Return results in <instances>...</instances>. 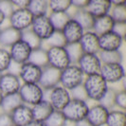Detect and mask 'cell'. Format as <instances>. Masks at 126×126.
<instances>
[{
	"mask_svg": "<svg viewBox=\"0 0 126 126\" xmlns=\"http://www.w3.org/2000/svg\"><path fill=\"white\" fill-rule=\"evenodd\" d=\"M64 47H65L66 52L68 54V57H69V60L70 62H71V63H77L78 60L80 59V57L83 54L79 43H76V44H67L65 45Z\"/></svg>",
	"mask_w": 126,
	"mask_h": 126,
	"instance_id": "obj_36",
	"label": "cell"
},
{
	"mask_svg": "<svg viewBox=\"0 0 126 126\" xmlns=\"http://www.w3.org/2000/svg\"><path fill=\"white\" fill-rule=\"evenodd\" d=\"M74 126H91V124L88 122V120H86V119H84V120H80V121H77L74 123Z\"/></svg>",
	"mask_w": 126,
	"mask_h": 126,
	"instance_id": "obj_46",
	"label": "cell"
},
{
	"mask_svg": "<svg viewBox=\"0 0 126 126\" xmlns=\"http://www.w3.org/2000/svg\"><path fill=\"white\" fill-rule=\"evenodd\" d=\"M47 63L58 70L64 69L66 66L71 64L68 54L64 47H48L47 48Z\"/></svg>",
	"mask_w": 126,
	"mask_h": 126,
	"instance_id": "obj_6",
	"label": "cell"
},
{
	"mask_svg": "<svg viewBox=\"0 0 126 126\" xmlns=\"http://www.w3.org/2000/svg\"><path fill=\"white\" fill-rule=\"evenodd\" d=\"M61 32L63 33L65 43L67 45L79 43L84 31L77 21H75L73 18H70Z\"/></svg>",
	"mask_w": 126,
	"mask_h": 126,
	"instance_id": "obj_18",
	"label": "cell"
},
{
	"mask_svg": "<svg viewBox=\"0 0 126 126\" xmlns=\"http://www.w3.org/2000/svg\"><path fill=\"white\" fill-rule=\"evenodd\" d=\"M60 70L47 65L42 68V73L39 80V85L45 91H49L52 88L60 85Z\"/></svg>",
	"mask_w": 126,
	"mask_h": 126,
	"instance_id": "obj_11",
	"label": "cell"
},
{
	"mask_svg": "<svg viewBox=\"0 0 126 126\" xmlns=\"http://www.w3.org/2000/svg\"><path fill=\"white\" fill-rule=\"evenodd\" d=\"M70 95H71V99H75V100H81V101H88L87 97L85 94V91L83 89V86L80 85L76 88L70 90Z\"/></svg>",
	"mask_w": 126,
	"mask_h": 126,
	"instance_id": "obj_41",
	"label": "cell"
},
{
	"mask_svg": "<svg viewBox=\"0 0 126 126\" xmlns=\"http://www.w3.org/2000/svg\"><path fill=\"white\" fill-rule=\"evenodd\" d=\"M10 115H11L13 125L30 126L34 121L32 107L24 103H22L18 107L15 108Z\"/></svg>",
	"mask_w": 126,
	"mask_h": 126,
	"instance_id": "obj_16",
	"label": "cell"
},
{
	"mask_svg": "<svg viewBox=\"0 0 126 126\" xmlns=\"http://www.w3.org/2000/svg\"><path fill=\"white\" fill-rule=\"evenodd\" d=\"M79 45L82 50V53L89 54H98L100 52L99 46V35H97L92 31L84 32Z\"/></svg>",
	"mask_w": 126,
	"mask_h": 126,
	"instance_id": "obj_19",
	"label": "cell"
},
{
	"mask_svg": "<svg viewBox=\"0 0 126 126\" xmlns=\"http://www.w3.org/2000/svg\"><path fill=\"white\" fill-rule=\"evenodd\" d=\"M6 17H5V15L3 14V13L0 12V28H1V26L4 24V22L6 21Z\"/></svg>",
	"mask_w": 126,
	"mask_h": 126,
	"instance_id": "obj_48",
	"label": "cell"
},
{
	"mask_svg": "<svg viewBox=\"0 0 126 126\" xmlns=\"http://www.w3.org/2000/svg\"><path fill=\"white\" fill-rule=\"evenodd\" d=\"M115 26V22L110 14L102 15L100 17H96L92 28V32H94L97 35H102L104 33L112 32Z\"/></svg>",
	"mask_w": 126,
	"mask_h": 126,
	"instance_id": "obj_21",
	"label": "cell"
},
{
	"mask_svg": "<svg viewBox=\"0 0 126 126\" xmlns=\"http://www.w3.org/2000/svg\"><path fill=\"white\" fill-rule=\"evenodd\" d=\"M126 114L125 111L120 109H112L109 111L105 126H125Z\"/></svg>",
	"mask_w": 126,
	"mask_h": 126,
	"instance_id": "obj_27",
	"label": "cell"
},
{
	"mask_svg": "<svg viewBox=\"0 0 126 126\" xmlns=\"http://www.w3.org/2000/svg\"><path fill=\"white\" fill-rule=\"evenodd\" d=\"M109 111L110 110H108L106 107L97 102L89 106L86 120H88L91 126H104L106 123Z\"/></svg>",
	"mask_w": 126,
	"mask_h": 126,
	"instance_id": "obj_17",
	"label": "cell"
},
{
	"mask_svg": "<svg viewBox=\"0 0 126 126\" xmlns=\"http://www.w3.org/2000/svg\"><path fill=\"white\" fill-rule=\"evenodd\" d=\"M13 120L9 113H0V126H13Z\"/></svg>",
	"mask_w": 126,
	"mask_h": 126,
	"instance_id": "obj_42",
	"label": "cell"
},
{
	"mask_svg": "<svg viewBox=\"0 0 126 126\" xmlns=\"http://www.w3.org/2000/svg\"><path fill=\"white\" fill-rule=\"evenodd\" d=\"M80 69L82 71L83 75L90 76L95 74H100L102 63L100 60L98 54H89L83 53L76 63Z\"/></svg>",
	"mask_w": 126,
	"mask_h": 126,
	"instance_id": "obj_7",
	"label": "cell"
},
{
	"mask_svg": "<svg viewBox=\"0 0 126 126\" xmlns=\"http://www.w3.org/2000/svg\"><path fill=\"white\" fill-rule=\"evenodd\" d=\"M21 40H23L25 43L29 45L32 47V49H36V48H39V47H43V41L38 36H36L31 31V29L22 32Z\"/></svg>",
	"mask_w": 126,
	"mask_h": 126,
	"instance_id": "obj_34",
	"label": "cell"
},
{
	"mask_svg": "<svg viewBox=\"0 0 126 126\" xmlns=\"http://www.w3.org/2000/svg\"><path fill=\"white\" fill-rule=\"evenodd\" d=\"M13 11L14 7L12 3V0H0V12L5 15L7 19Z\"/></svg>",
	"mask_w": 126,
	"mask_h": 126,
	"instance_id": "obj_40",
	"label": "cell"
},
{
	"mask_svg": "<svg viewBox=\"0 0 126 126\" xmlns=\"http://www.w3.org/2000/svg\"><path fill=\"white\" fill-rule=\"evenodd\" d=\"M2 99H3V94L0 92V104H1V101H2Z\"/></svg>",
	"mask_w": 126,
	"mask_h": 126,
	"instance_id": "obj_49",
	"label": "cell"
},
{
	"mask_svg": "<svg viewBox=\"0 0 126 126\" xmlns=\"http://www.w3.org/2000/svg\"><path fill=\"white\" fill-rule=\"evenodd\" d=\"M88 2L89 0H71V7H73L75 10L86 9Z\"/></svg>",
	"mask_w": 126,
	"mask_h": 126,
	"instance_id": "obj_44",
	"label": "cell"
},
{
	"mask_svg": "<svg viewBox=\"0 0 126 126\" xmlns=\"http://www.w3.org/2000/svg\"><path fill=\"white\" fill-rule=\"evenodd\" d=\"M22 82L18 75L11 72L2 73L0 76V92L3 95L18 93Z\"/></svg>",
	"mask_w": 126,
	"mask_h": 126,
	"instance_id": "obj_14",
	"label": "cell"
},
{
	"mask_svg": "<svg viewBox=\"0 0 126 126\" xmlns=\"http://www.w3.org/2000/svg\"><path fill=\"white\" fill-rule=\"evenodd\" d=\"M31 31L43 42L47 40L52 35V33L55 32L47 15L33 17Z\"/></svg>",
	"mask_w": 126,
	"mask_h": 126,
	"instance_id": "obj_9",
	"label": "cell"
},
{
	"mask_svg": "<svg viewBox=\"0 0 126 126\" xmlns=\"http://www.w3.org/2000/svg\"><path fill=\"white\" fill-rule=\"evenodd\" d=\"M30 0H12L14 9H27Z\"/></svg>",
	"mask_w": 126,
	"mask_h": 126,
	"instance_id": "obj_45",
	"label": "cell"
},
{
	"mask_svg": "<svg viewBox=\"0 0 126 126\" xmlns=\"http://www.w3.org/2000/svg\"><path fill=\"white\" fill-rule=\"evenodd\" d=\"M33 17L47 15L48 13V1L47 0H30L27 8Z\"/></svg>",
	"mask_w": 126,
	"mask_h": 126,
	"instance_id": "obj_26",
	"label": "cell"
},
{
	"mask_svg": "<svg viewBox=\"0 0 126 126\" xmlns=\"http://www.w3.org/2000/svg\"><path fill=\"white\" fill-rule=\"evenodd\" d=\"M100 74L108 84L118 83L124 80L125 69L122 63H102Z\"/></svg>",
	"mask_w": 126,
	"mask_h": 126,
	"instance_id": "obj_8",
	"label": "cell"
},
{
	"mask_svg": "<svg viewBox=\"0 0 126 126\" xmlns=\"http://www.w3.org/2000/svg\"><path fill=\"white\" fill-rule=\"evenodd\" d=\"M70 8H71V0L48 1V11H50V13H68Z\"/></svg>",
	"mask_w": 126,
	"mask_h": 126,
	"instance_id": "obj_35",
	"label": "cell"
},
{
	"mask_svg": "<svg viewBox=\"0 0 126 126\" xmlns=\"http://www.w3.org/2000/svg\"><path fill=\"white\" fill-rule=\"evenodd\" d=\"M13 126H17V125H13Z\"/></svg>",
	"mask_w": 126,
	"mask_h": 126,
	"instance_id": "obj_51",
	"label": "cell"
},
{
	"mask_svg": "<svg viewBox=\"0 0 126 126\" xmlns=\"http://www.w3.org/2000/svg\"><path fill=\"white\" fill-rule=\"evenodd\" d=\"M47 92L49 93L47 101L54 110L62 111L71 100L70 91L61 85H58Z\"/></svg>",
	"mask_w": 126,
	"mask_h": 126,
	"instance_id": "obj_10",
	"label": "cell"
},
{
	"mask_svg": "<svg viewBox=\"0 0 126 126\" xmlns=\"http://www.w3.org/2000/svg\"><path fill=\"white\" fill-rule=\"evenodd\" d=\"M42 73V68L31 62L20 65L18 77L22 83H38Z\"/></svg>",
	"mask_w": 126,
	"mask_h": 126,
	"instance_id": "obj_13",
	"label": "cell"
},
{
	"mask_svg": "<svg viewBox=\"0 0 126 126\" xmlns=\"http://www.w3.org/2000/svg\"><path fill=\"white\" fill-rule=\"evenodd\" d=\"M22 32L13 29L11 26L0 28V47L3 48H10L13 44L21 39Z\"/></svg>",
	"mask_w": 126,
	"mask_h": 126,
	"instance_id": "obj_20",
	"label": "cell"
},
{
	"mask_svg": "<svg viewBox=\"0 0 126 126\" xmlns=\"http://www.w3.org/2000/svg\"><path fill=\"white\" fill-rule=\"evenodd\" d=\"M109 14L111 15L115 23H126V5L122 3L120 5H113L111 7Z\"/></svg>",
	"mask_w": 126,
	"mask_h": 126,
	"instance_id": "obj_33",
	"label": "cell"
},
{
	"mask_svg": "<svg viewBox=\"0 0 126 126\" xmlns=\"http://www.w3.org/2000/svg\"><path fill=\"white\" fill-rule=\"evenodd\" d=\"M88 109L89 105L86 101L71 99L65 107L62 110V112L68 122L70 121L75 123L77 121L86 119Z\"/></svg>",
	"mask_w": 126,
	"mask_h": 126,
	"instance_id": "obj_4",
	"label": "cell"
},
{
	"mask_svg": "<svg viewBox=\"0 0 126 126\" xmlns=\"http://www.w3.org/2000/svg\"><path fill=\"white\" fill-rule=\"evenodd\" d=\"M117 90L113 87H109L106 93L102 97L101 101H99V103H101V105H103L104 107H106L108 110H112L115 108V96H116Z\"/></svg>",
	"mask_w": 126,
	"mask_h": 126,
	"instance_id": "obj_37",
	"label": "cell"
},
{
	"mask_svg": "<svg viewBox=\"0 0 126 126\" xmlns=\"http://www.w3.org/2000/svg\"><path fill=\"white\" fill-rule=\"evenodd\" d=\"M29 62H31V63L40 66L41 68L48 65L47 49L45 47H39V48H36V49H32Z\"/></svg>",
	"mask_w": 126,
	"mask_h": 126,
	"instance_id": "obj_30",
	"label": "cell"
},
{
	"mask_svg": "<svg viewBox=\"0 0 126 126\" xmlns=\"http://www.w3.org/2000/svg\"><path fill=\"white\" fill-rule=\"evenodd\" d=\"M113 32L116 33H118L119 35H120L122 38H125V33H126V23H115L114 26Z\"/></svg>",
	"mask_w": 126,
	"mask_h": 126,
	"instance_id": "obj_43",
	"label": "cell"
},
{
	"mask_svg": "<svg viewBox=\"0 0 126 126\" xmlns=\"http://www.w3.org/2000/svg\"><path fill=\"white\" fill-rule=\"evenodd\" d=\"M115 107L125 111L126 108V91L125 89L117 90L115 96Z\"/></svg>",
	"mask_w": 126,
	"mask_h": 126,
	"instance_id": "obj_39",
	"label": "cell"
},
{
	"mask_svg": "<svg viewBox=\"0 0 126 126\" xmlns=\"http://www.w3.org/2000/svg\"><path fill=\"white\" fill-rule=\"evenodd\" d=\"M23 102L20 98L18 93L15 94H9V95H3V99L0 104V108L2 112L4 113L11 114L16 107L21 105Z\"/></svg>",
	"mask_w": 126,
	"mask_h": 126,
	"instance_id": "obj_25",
	"label": "cell"
},
{
	"mask_svg": "<svg viewBox=\"0 0 126 126\" xmlns=\"http://www.w3.org/2000/svg\"><path fill=\"white\" fill-rule=\"evenodd\" d=\"M111 7L110 0H89L86 10L96 18L109 14Z\"/></svg>",
	"mask_w": 126,
	"mask_h": 126,
	"instance_id": "obj_22",
	"label": "cell"
},
{
	"mask_svg": "<svg viewBox=\"0 0 126 126\" xmlns=\"http://www.w3.org/2000/svg\"><path fill=\"white\" fill-rule=\"evenodd\" d=\"M45 123L47 126H66L68 121L66 120L62 111L53 110L48 118L45 120Z\"/></svg>",
	"mask_w": 126,
	"mask_h": 126,
	"instance_id": "obj_32",
	"label": "cell"
},
{
	"mask_svg": "<svg viewBox=\"0 0 126 126\" xmlns=\"http://www.w3.org/2000/svg\"><path fill=\"white\" fill-rule=\"evenodd\" d=\"M123 41H124V38H122L113 31L100 35L99 36L100 51L120 50Z\"/></svg>",
	"mask_w": 126,
	"mask_h": 126,
	"instance_id": "obj_15",
	"label": "cell"
},
{
	"mask_svg": "<svg viewBox=\"0 0 126 126\" xmlns=\"http://www.w3.org/2000/svg\"><path fill=\"white\" fill-rule=\"evenodd\" d=\"M65 40L63 37L62 32L55 31L52 33L50 37L47 40H46L43 42V47L46 49L48 47H65Z\"/></svg>",
	"mask_w": 126,
	"mask_h": 126,
	"instance_id": "obj_31",
	"label": "cell"
},
{
	"mask_svg": "<svg viewBox=\"0 0 126 126\" xmlns=\"http://www.w3.org/2000/svg\"><path fill=\"white\" fill-rule=\"evenodd\" d=\"M8 20L11 27L23 32L31 29L33 16L28 9H14L12 14L8 17Z\"/></svg>",
	"mask_w": 126,
	"mask_h": 126,
	"instance_id": "obj_5",
	"label": "cell"
},
{
	"mask_svg": "<svg viewBox=\"0 0 126 126\" xmlns=\"http://www.w3.org/2000/svg\"><path fill=\"white\" fill-rule=\"evenodd\" d=\"M18 94L22 102L31 107L46 99V91L39 83H22Z\"/></svg>",
	"mask_w": 126,
	"mask_h": 126,
	"instance_id": "obj_3",
	"label": "cell"
},
{
	"mask_svg": "<svg viewBox=\"0 0 126 126\" xmlns=\"http://www.w3.org/2000/svg\"><path fill=\"white\" fill-rule=\"evenodd\" d=\"M51 24L53 26L55 31L61 32L67 21L71 18L69 13H50L48 15Z\"/></svg>",
	"mask_w": 126,
	"mask_h": 126,
	"instance_id": "obj_29",
	"label": "cell"
},
{
	"mask_svg": "<svg viewBox=\"0 0 126 126\" xmlns=\"http://www.w3.org/2000/svg\"><path fill=\"white\" fill-rule=\"evenodd\" d=\"M54 109L52 108L51 104L47 99L40 101L39 103L32 106L33 120L37 121H45L48 118V116L52 113Z\"/></svg>",
	"mask_w": 126,
	"mask_h": 126,
	"instance_id": "obj_24",
	"label": "cell"
},
{
	"mask_svg": "<svg viewBox=\"0 0 126 126\" xmlns=\"http://www.w3.org/2000/svg\"><path fill=\"white\" fill-rule=\"evenodd\" d=\"M70 15H71V18H73L81 25V27L83 29L84 32L92 31L95 17L89 13L86 9L75 10L73 12V13L70 14Z\"/></svg>",
	"mask_w": 126,
	"mask_h": 126,
	"instance_id": "obj_23",
	"label": "cell"
},
{
	"mask_svg": "<svg viewBox=\"0 0 126 126\" xmlns=\"http://www.w3.org/2000/svg\"><path fill=\"white\" fill-rule=\"evenodd\" d=\"M1 74H2V73H0V76H1Z\"/></svg>",
	"mask_w": 126,
	"mask_h": 126,
	"instance_id": "obj_50",
	"label": "cell"
},
{
	"mask_svg": "<svg viewBox=\"0 0 126 126\" xmlns=\"http://www.w3.org/2000/svg\"><path fill=\"white\" fill-rule=\"evenodd\" d=\"M13 63L9 49L0 47V73L7 72Z\"/></svg>",
	"mask_w": 126,
	"mask_h": 126,
	"instance_id": "obj_38",
	"label": "cell"
},
{
	"mask_svg": "<svg viewBox=\"0 0 126 126\" xmlns=\"http://www.w3.org/2000/svg\"><path fill=\"white\" fill-rule=\"evenodd\" d=\"M30 126H47V125H46L45 121H37V120H34Z\"/></svg>",
	"mask_w": 126,
	"mask_h": 126,
	"instance_id": "obj_47",
	"label": "cell"
},
{
	"mask_svg": "<svg viewBox=\"0 0 126 126\" xmlns=\"http://www.w3.org/2000/svg\"><path fill=\"white\" fill-rule=\"evenodd\" d=\"M85 76L76 63H71L60 72V85L67 90H72L82 85Z\"/></svg>",
	"mask_w": 126,
	"mask_h": 126,
	"instance_id": "obj_2",
	"label": "cell"
},
{
	"mask_svg": "<svg viewBox=\"0 0 126 126\" xmlns=\"http://www.w3.org/2000/svg\"><path fill=\"white\" fill-rule=\"evenodd\" d=\"M102 63H122L123 54L121 50L100 51L98 53Z\"/></svg>",
	"mask_w": 126,
	"mask_h": 126,
	"instance_id": "obj_28",
	"label": "cell"
},
{
	"mask_svg": "<svg viewBox=\"0 0 126 126\" xmlns=\"http://www.w3.org/2000/svg\"><path fill=\"white\" fill-rule=\"evenodd\" d=\"M32 51V47L21 39L9 48L12 61L20 65L29 62Z\"/></svg>",
	"mask_w": 126,
	"mask_h": 126,
	"instance_id": "obj_12",
	"label": "cell"
},
{
	"mask_svg": "<svg viewBox=\"0 0 126 126\" xmlns=\"http://www.w3.org/2000/svg\"><path fill=\"white\" fill-rule=\"evenodd\" d=\"M87 100L99 102L109 88V84L104 81L101 74L86 76L82 82Z\"/></svg>",
	"mask_w": 126,
	"mask_h": 126,
	"instance_id": "obj_1",
	"label": "cell"
}]
</instances>
